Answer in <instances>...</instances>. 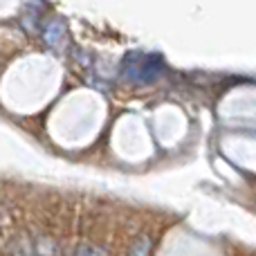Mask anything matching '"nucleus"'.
I'll return each mask as SVG.
<instances>
[{
    "mask_svg": "<svg viewBox=\"0 0 256 256\" xmlns=\"http://www.w3.org/2000/svg\"><path fill=\"white\" fill-rule=\"evenodd\" d=\"M124 70L137 84H155L164 74V61L160 54H130L126 56Z\"/></svg>",
    "mask_w": 256,
    "mask_h": 256,
    "instance_id": "obj_1",
    "label": "nucleus"
},
{
    "mask_svg": "<svg viewBox=\"0 0 256 256\" xmlns=\"http://www.w3.org/2000/svg\"><path fill=\"white\" fill-rule=\"evenodd\" d=\"M43 38L52 50H61L63 43H66V25H63V20H58V18L50 20L43 27Z\"/></svg>",
    "mask_w": 256,
    "mask_h": 256,
    "instance_id": "obj_2",
    "label": "nucleus"
},
{
    "mask_svg": "<svg viewBox=\"0 0 256 256\" xmlns=\"http://www.w3.org/2000/svg\"><path fill=\"white\" fill-rule=\"evenodd\" d=\"M12 256H36L34 245H32L25 236H18L12 243Z\"/></svg>",
    "mask_w": 256,
    "mask_h": 256,
    "instance_id": "obj_3",
    "label": "nucleus"
},
{
    "mask_svg": "<svg viewBox=\"0 0 256 256\" xmlns=\"http://www.w3.org/2000/svg\"><path fill=\"white\" fill-rule=\"evenodd\" d=\"M150 248H153V240H150L148 236H140V238L132 243L128 256H150Z\"/></svg>",
    "mask_w": 256,
    "mask_h": 256,
    "instance_id": "obj_4",
    "label": "nucleus"
},
{
    "mask_svg": "<svg viewBox=\"0 0 256 256\" xmlns=\"http://www.w3.org/2000/svg\"><path fill=\"white\" fill-rule=\"evenodd\" d=\"M74 256H106L104 250H97V248H88V245H84V248L76 250Z\"/></svg>",
    "mask_w": 256,
    "mask_h": 256,
    "instance_id": "obj_5",
    "label": "nucleus"
}]
</instances>
